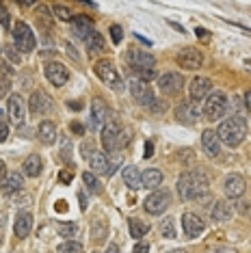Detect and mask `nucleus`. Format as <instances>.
Wrapping results in <instances>:
<instances>
[{
  "label": "nucleus",
  "instance_id": "49",
  "mask_svg": "<svg viewBox=\"0 0 251 253\" xmlns=\"http://www.w3.org/2000/svg\"><path fill=\"white\" fill-rule=\"evenodd\" d=\"M78 199H81V210L84 212V210H87V197H84V193L78 195Z\"/></svg>",
  "mask_w": 251,
  "mask_h": 253
},
{
  "label": "nucleus",
  "instance_id": "60",
  "mask_svg": "<svg viewBox=\"0 0 251 253\" xmlns=\"http://www.w3.org/2000/svg\"><path fill=\"white\" fill-rule=\"evenodd\" d=\"M0 54H2V48H0Z\"/></svg>",
  "mask_w": 251,
  "mask_h": 253
},
{
  "label": "nucleus",
  "instance_id": "40",
  "mask_svg": "<svg viewBox=\"0 0 251 253\" xmlns=\"http://www.w3.org/2000/svg\"><path fill=\"white\" fill-rule=\"evenodd\" d=\"M15 50H18V48H15V45H4V52L9 54V59L18 63V61L22 59V54H18V52H15Z\"/></svg>",
  "mask_w": 251,
  "mask_h": 253
},
{
  "label": "nucleus",
  "instance_id": "37",
  "mask_svg": "<svg viewBox=\"0 0 251 253\" xmlns=\"http://www.w3.org/2000/svg\"><path fill=\"white\" fill-rule=\"evenodd\" d=\"M52 13H54V18H59L61 22H70L74 18V13L67 7H63V4H56V7L52 9Z\"/></svg>",
  "mask_w": 251,
  "mask_h": 253
},
{
  "label": "nucleus",
  "instance_id": "1",
  "mask_svg": "<svg viewBox=\"0 0 251 253\" xmlns=\"http://www.w3.org/2000/svg\"><path fill=\"white\" fill-rule=\"evenodd\" d=\"M210 191V182L204 171H184L178 177V195L184 201H193V199H202L206 197Z\"/></svg>",
  "mask_w": 251,
  "mask_h": 253
},
{
  "label": "nucleus",
  "instance_id": "29",
  "mask_svg": "<svg viewBox=\"0 0 251 253\" xmlns=\"http://www.w3.org/2000/svg\"><path fill=\"white\" fill-rule=\"evenodd\" d=\"M108 236V223L102 216L95 218V223H91V238L93 243H104Z\"/></svg>",
  "mask_w": 251,
  "mask_h": 253
},
{
  "label": "nucleus",
  "instance_id": "15",
  "mask_svg": "<svg viewBox=\"0 0 251 253\" xmlns=\"http://www.w3.org/2000/svg\"><path fill=\"white\" fill-rule=\"evenodd\" d=\"M204 63V56L195 48H182L178 52V65L182 70H199Z\"/></svg>",
  "mask_w": 251,
  "mask_h": 253
},
{
  "label": "nucleus",
  "instance_id": "54",
  "mask_svg": "<svg viewBox=\"0 0 251 253\" xmlns=\"http://www.w3.org/2000/svg\"><path fill=\"white\" fill-rule=\"evenodd\" d=\"M104 253H119V247L117 245H108V249Z\"/></svg>",
  "mask_w": 251,
  "mask_h": 253
},
{
  "label": "nucleus",
  "instance_id": "16",
  "mask_svg": "<svg viewBox=\"0 0 251 253\" xmlns=\"http://www.w3.org/2000/svg\"><path fill=\"white\" fill-rule=\"evenodd\" d=\"M182 227H184V234L188 238H197V236L206 229V223H204V218L195 214V212H184V214H182Z\"/></svg>",
  "mask_w": 251,
  "mask_h": 253
},
{
  "label": "nucleus",
  "instance_id": "39",
  "mask_svg": "<svg viewBox=\"0 0 251 253\" xmlns=\"http://www.w3.org/2000/svg\"><path fill=\"white\" fill-rule=\"evenodd\" d=\"M122 37H124L122 26L113 24V26H111V39H113V43H122Z\"/></svg>",
  "mask_w": 251,
  "mask_h": 253
},
{
  "label": "nucleus",
  "instance_id": "25",
  "mask_svg": "<svg viewBox=\"0 0 251 253\" xmlns=\"http://www.w3.org/2000/svg\"><path fill=\"white\" fill-rule=\"evenodd\" d=\"M122 175H124V182H126V186L128 188H132V191H139L141 186H143V180H141V171L136 169V167H124L122 169Z\"/></svg>",
  "mask_w": 251,
  "mask_h": 253
},
{
  "label": "nucleus",
  "instance_id": "31",
  "mask_svg": "<svg viewBox=\"0 0 251 253\" xmlns=\"http://www.w3.org/2000/svg\"><path fill=\"white\" fill-rule=\"evenodd\" d=\"M128 227H130V236H132V238H143V236L150 232V225H147L145 221H141V218H130Z\"/></svg>",
  "mask_w": 251,
  "mask_h": 253
},
{
  "label": "nucleus",
  "instance_id": "58",
  "mask_svg": "<svg viewBox=\"0 0 251 253\" xmlns=\"http://www.w3.org/2000/svg\"><path fill=\"white\" fill-rule=\"evenodd\" d=\"M167 253H186L184 249H173V251H167Z\"/></svg>",
  "mask_w": 251,
  "mask_h": 253
},
{
  "label": "nucleus",
  "instance_id": "55",
  "mask_svg": "<svg viewBox=\"0 0 251 253\" xmlns=\"http://www.w3.org/2000/svg\"><path fill=\"white\" fill-rule=\"evenodd\" d=\"M67 50H70V56H72V59H78V54H76V48H72V43H67Z\"/></svg>",
  "mask_w": 251,
  "mask_h": 253
},
{
  "label": "nucleus",
  "instance_id": "48",
  "mask_svg": "<svg viewBox=\"0 0 251 253\" xmlns=\"http://www.w3.org/2000/svg\"><path fill=\"white\" fill-rule=\"evenodd\" d=\"M9 173H7V165H4V160H0V182L4 180Z\"/></svg>",
  "mask_w": 251,
  "mask_h": 253
},
{
  "label": "nucleus",
  "instance_id": "57",
  "mask_svg": "<svg viewBox=\"0 0 251 253\" xmlns=\"http://www.w3.org/2000/svg\"><path fill=\"white\" fill-rule=\"evenodd\" d=\"M214 253H238V251H234V249H219V251H214Z\"/></svg>",
  "mask_w": 251,
  "mask_h": 253
},
{
  "label": "nucleus",
  "instance_id": "36",
  "mask_svg": "<svg viewBox=\"0 0 251 253\" xmlns=\"http://www.w3.org/2000/svg\"><path fill=\"white\" fill-rule=\"evenodd\" d=\"M59 253H83V245L78 240H65L59 245Z\"/></svg>",
  "mask_w": 251,
  "mask_h": 253
},
{
  "label": "nucleus",
  "instance_id": "35",
  "mask_svg": "<svg viewBox=\"0 0 251 253\" xmlns=\"http://www.w3.org/2000/svg\"><path fill=\"white\" fill-rule=\"evenodd\" d=\"M161 236H165V238H175V236H178L173 218H163V223H161Z\"/></svg>",
  "mask_w": 251,
  "mask_h": 253
},
{
  "label": "nucleus",
  "instance_id": "12",
  "mask_svg": "<svg viewBox=\"0 0 251 253\" xmlns=\"http://www.w3.org/2000/svg\"><path fill=\"white\" fill-rule=\"evenodd\" d=\"M108 124V108H106V104L100 100H93L91 102V119H89V128L91 130H102L104 126Z\"/></svg>",
  "mask_w": 251,
  "mask_h": 253
},
{
  "label": "nucleus",
  "instance_id": "38",
  "mask_svg": "<svg viewBox=\"0 0 251 253\" xmlns=\"http://www.w3.org/2000/svg\"><path fill=\"white\" fill-rule=\"evenodd\" d=\"M81 154H83V158H91V154H95V145H93V141H84L83 145H81Z\"/></svg>",
  "mask_w": 251,
  "mask_h": 253
},
{
  "label": "nucleus",
  "instance_id": "56",
  "mask_svg": "<svg viewBox=\"0 0 251 253\" xmlns=\"http://www.w3.org/2000/svg\"><path fill=\"white\" fill-rule=\"evenodd\" d=\"M67 106H70L72 111H81V108H83V104H81V102H76V104H74V102H70V104H67Z\"/></svg>",
  "mask_w": 251,
  "mask_h": 253
},
{
  "label": "nucleus",
  "instance_id": "17",
  "mask_svg": "<svg viewBox=\"0 0 251 253\" xmlns=\"http://www.w3.org/2000/svg\"><path fill=\"white\" fill-rule=\"evenodd\" d=\"M210 91H212V83L206 78V76H195L191 80V84H188V93H191V100H206L210 95Z\"/></svg>",
  "mask_w": 251,
  "mask_h": 253
},
{
  "label": "nucleus",
  "instance_id": "50",
  "mask_svg": "<svg viewBox=\"0 0 251 253\" xmlns=\"http://www.w3.org/2000/svg\"><path fill=\"white\" fill-rule=\"evenodd\" d=\"M245 106H247V111L251 113V91H247V93H245Z\"/></svg>",
  "mask_w": 251,
  "mask_h": 253
},
{
  "label": "nucleus",
  "instance_id": "14",
  "mask_svg": "<svg viewBox=\"0 0 251 253\" xmlns=\"http://www.w3.org/2000/svg\"><path fill=\"white\" fill-rule=\"evenodd\" d=\"M28 111L33 115H45L52 111V97H50L45 91H35V93L31 95V100H28Z\"/></svg>",
  "mask_w": 251,
  "mask_h": 253
},
{
  "label": "nucleus",
  "instance_id": "20",
  "mask_svg": "<svg viewBox=\"0 0 251 253\" xmlns=\"http://www.w3.org/2000/svg\"><path fill=\"white\" fill-rule=\"evenodd\" d=\"M245 191H247V182H245L241 175L234 173L225 180V195L230 199H241L245 195Z\"/></svg>",
  "mask_w": 251,
  "mask_h": 253
},
{
  "label": "nucleus",
  "instance_id": "27",
  "mask_svg": "<svg viewBox=\"0 0 251 253\" xmlns=\"http://www.w3.org/2000/svg\"><path fill=\"white\" fill-rule=\"evenodd\" d=\"M210 216H212V221H216V223L230 221V216H232V206L227 204V201H214V206L210 208Z\"/></svg>",
  "mask_w": 251,
  "mask_h": 253
},
{
  "label": "nucleus",
  "instance_id": "11",
  "mask_svg": "<svg viewBox=\"0 0 251 253\" xmlns=\"http://www.w3.org/2000/svg\"><path fill=\"white\" fill-rule=\"evenodd\" d=\"M182 87H184V78L182 74H175V72H169V74H163L158 78V89H161L163 95H178Z\"/></svg>",
  "mask_w": 251,
  "mask_h": 253
},
{
  "label": "nucleus",
  "instance_id": "30",
  "mask_svg": "<svg viewBox=\"0 0 251 253\" xmlns=\"http://www.w3.org/2000/svg\"><path fill=\"white\" fill-rule=\"evenodd\" d=\"M141 180H143L145 188H158L163 184V173L158 169H145L143 175H141Z\"/></svg>",
  "mask_w": 251,
  "mask_h": 253
},
{
  "label": "nucleus",
  "instance_id": "9",
  "mask_svg": "<svg viewBox=\"0 0 251 253\" xmlns=\"http://www.w3.org/2000/svg\"><path fill=\"white\" fill-rule=\"evenodd\" d=\"M93 72H95V76H98L102 83L111 84L113 89L122 87V78H119L115 65H113L111 61H98V63H95V67H93Z\"/></svg>",
  "mask_w": 251,
  "mask_h": 253
},
{
  "label": "nucleus",
  "instance_id": "23",
  "mask_svg": "<svg viewBox=\"0 0 251 253\" xmlns=\"http://www.w3.org/2000/svg\"><path fill=\"white\" fill-rule=\"evenodd\" d=\"M202 145L206 149V154L210 158H216L221 154V141L219 136H216L214 130H204L202 132Z\"/></svg>",
  "mask_w": 251,
  "mask_h": 253
},
{
  "label": "nucleus",
  "instance_id": "10",
  "mask_svg": "<svg viewBox=\"0 0 251 253\" xmlns=\"http://www.w3.org/2000/svg\"><path fill=\"white\" fill-rule=\"evenodd\" d=\"M7 113H9V119L15 126H22L26 122V102H24V97H22L20 93H11L9 95Z\"/></svg>",
  "mask_w": 251,
  "mask_h": 253
},
{
  "label": "nucleus",
  "instance_id": "46",
  "mask_svg": "<svg viewBox=\"0 0 251 253\" xmlns=\"http://www.w3.org/2000/svg\"><path fill=\"white\" fill-rule=\"evenodd\" d=\"M147 251H150V245H147V243H136L134 253H147Z\"/></svg>",
  "mask_w": 251,
  "mask_h": 253
},
{
  "label": "nucleus",
  "instance_id": "13",
  "mask_svg": "<svg viewBox=\"0 0 251 253\" xmlns=\"http://www.w3.org/2000/svg\"><path fill=\"white\" fill-rule=\"evenodd\" d=\"M199 115H202V111H199V106L195 102H180L178 108H175V119L182 124H186V126L197 124Z\"/></svg>",
  "mask_w": 251,
  "mask_h": 253
},
{
  "label": "nucleus",
  "instance_id": "43",
  "mask_svg": "<svg viewBox=\"0 0 251 253\" xmlns=\"http://www.w3.org/2000/svg\"><path fill=\"white\" fill-rule=\"evenodd\" d=\"M119 167V156H113L111 160H108V177H111L113 173H115V169Z\"/></svg>",
  "mask_w": 251,
  "mask_h": 253
},
{
  "label": "nucleus",
  "instance_id": "44",
  "mask_svg": "<svg viewBox=\"0 0 251 253\" xmlns=\"http://www.w3.org/2000/svg\"><path fill=\"white\" fill-rule=\"evenodd\" d=\"M9 139V126L4 122H0V143H4Z\"/></svg>",
  "mask_w": 251,
  "mask_h": 253
},
{
  "label": "nucleus",
  "instance_id": "26",
  "mask_svg": "<svg viewBox=\"0 0 251 253\" xmlns=\"http://www.w3.org/2000/svg\"><path fill=\"white\" fill-rule=\"evenodd\" d=\"M89 165H91V173H95V175H108V156H106L104 152L91 154Z\"/></svg>",
  "mask_w": 251,
  "mask_h": 253
},
{
  "label": "nucleus",
  "instance_id": "59",
  "mask_svg": "<svg viewBox=\"0 0 251 253\" xmlns=\"http://www.w3.org/2000/svg\"><path fill=\"white\" fill-rule=\"evenodd\" d=\"M0 245H2V227H0Z\"/></svg>",
  "mask_w": 251,
  "mask_h": 253
},
{
  "label": "nucleus",
  "instance_id": "3",
  "mask_svg": "<svg viewBox=\"0 0 251 253\" xmlns=\"http://www.w3.org/2000/svg\"><path fill=\"white\" fill-rule=\"evenodd\" d=\"M130 136H128V130H124L117 122H108L104 128H102V145L108 154L117 152V149H124L128 145Z\"/></svg>",
  "mask_w": 251,
  "mask_h": 253
},
{
  "label": "nucleus",
  "instance_id": "6",
  "mask_svg": "<svg viewBox=\"0 0 251 253\" xmlns=\"http://www.w3.org/2000/svg\"><path fill=\"white\" fill-rule=\"evenodd\" d=\"M126 61H128V65L132 67L134 74L152 72L154 65H156V59H154L150 52H145V50H139V48L128 50V56H126Z\"/></svg>",
  "mask_w": 251,
  "mask_h": 253
},
{
  "label": "nucleus",
  "instance_id": "42",
  "mask_svg": "<svg viewBox=\"0 0 251 253\" xmlns=\"http://www.w3.org/2000/svg\"><path fill=\"white\" fill-rule=\"evenodd\" d=\"M9 89H11V83L7 78H0V97H4L9 93Z\"/></svg>",
  "mask_w": 251,
  "mask_h": 253
},
{
  "label": "nucleus",
  "instance_id": "5",
  "mask_svg": "<svg viewBox=\"0 0 251 253\" xmlns=\"http://www.w3.org/2000/svg\"><path fill=\"white\" fill-rule=\"evenodd\" d=\"M13 45L20 50V54H28L35 50L37 45V39H35V33L31 31V26L26 22H18L13 28Z\"/></svg>",
  "mask_w": 251,
  "mask_h": 253
},
{
  "label": "nucleus",
  "instance_id": "51",
  "mask_svg": "<svg viewBox=\"0 0 251 253\" xmlns=\"http://www.w3.org/2000/svg\"><path fill=\"white\" fill-rule=\"evenodd\" d=\"M70 180H72V173H70V171H63V173H61V182H63V184H67Z\"/></svg>",
  "mask_w": 251,
  "mask_h": 253
},
{
  "label": "nucleus",
  "instance_id": "7",
  "mask_svg": "<svg viewBox=\"0 0 251 253\" xmlns=\"http://www.w3.org/2000/svg\"><path fill=\"white\" fill-rule=\"evenodd\" d=\"M169 206H171V195H169V191H154L150 197L143 201L145 212H147V214H154V216L163 214V212L167 210Z\"/></svg>",
  "mask_w": 251,
  "mask_h": 253
},
{
  "label": "nucleus",
  "instance_id": "21",
  "mask_svg": "<svg viewBox=\"0 0 251 253\" xmlns=\"http://www.w3.org/2000/svg\"><path fill=\"white\" fill-rule=\"evenodd\" d=\"M13 232H15V236H18L20 240L28 238V234L33 232V214L31 212H20V214L15 216Z\"/></svg>",
  "mask_w": 251,
  "mask_h": 253
},
{
  "label": "nucleus",
  "instance_id": "24",
  "mask_svg": "<svg viewBox=\"0 0 251 253\" xmlns=\"http://www.w3.org/2000/svg\"><path fill=\"white\" fill-rule=\"evenodd\" d=\"M72 33H74V37H78V39H87L91 33H93V22H91L89 15H76V18H74Z\"/></svg>",
  "mask_w": 251,
  "mask_h": 253
},
{
  "label": "nucleus",
  "instance_id": "18",
  "mask_svg": "<svg viewBox=\"0 0 251 253\" xmlns=\"http://www.w3.org/2000/svg\"><path fill=\"white\" fill-rule=\"evenodd\" d=\"M45 78H48L54 87H63V84L70 80V72H67V67L63 65V63L52 61L45 65Z\"/></svg>",
  "mask_w": 251,
  "mask_h": 253
},
{
  "label": "nucleus",
  "instance_id": "47",
  "mask_svg": "<svg viewBox=\"0 0 251 253\" xmlns=\"http://www.w3.org/2000/svg\"><path fill=\"white\" fill-rule=\"evenodd\" d=\"M152 152H154V145H152V141H147V143H145V154H143V156H145V158H152V156H154Z\"/></svg>",
  "mask_w": 251,
  "mask_h": 253
},
{
  "label": "nucleus",
  "instance_id": "53",
  "mask_svg": "<svg viewBox=\"0 0 251 253\" xmlns=\"http://www.w3.org/2000/svg\"><path fill=\"white\" fill-rule=\"evenodd\" d=\"M195 33H197V35L202 37V39H206V37H208V31H206V28H197Z\"/></svg>",
  "mask_w": 251,
  "mask_h": 253
},
{
  "label": "nucleus",
  "instance_id": "32",
  "mask_svg": "<svg viewBox=\"0 0 251 253\" xmlns=\"http://www.w3.org/2000/svg\"><path fill=\"white\" fill-rule=\"evenodd\" d=\"M83 182H84V186H87L93 195H100L102 193V184H100V180H98V175H95V173H91V171H84V173H83Z\"/></svg>",
  "mask_w": 251,
  "mask_h": 253
},
{
  "label": "nucleus",
  "instance_id": "41",
  "mask_svg": "<svg viewBox=\"0 0 251 253\" xmlns=\"http://www.w3.org/2000/svg\"><path fill=\"white\" fill-rule=\"evenodd\" d=\"M70 130H72L76 136H83V134H84V126L78 124V122H72V124H70Z\"/></svg>",
  "mask_w": 251,
  "mask_h": 253
},
{
  "label": "nucleus",
  "instance_id": "34",
  "mask_svg": "<svg viewBox=\"0 0 251 253\" xmlns=\"http://www.w3.org/2000/svg\"><path fill=\"white\" fill-rule=\"evenodd\" d=\"M56 234L67 240H74V236L78 234V223H59L56 225Z\"/></svg>",
  "mask_w": 251,
  "mask_h": 253
},
{
  "label": "nucleus",
  "instance_id": "4",
  "mask_svg": "<svg viewBox=\"0 0 251 253\" xmlns=\"http://www.w3.org/2000/svg\"><path fill=\"white\" fill-rule=\"evenodd\" d=\"M227 95L223 91H210V95L206 97V102H204V115H206V119L210 122H214V119H221L227 111Z\"/></svg>",
  "mask_w": 251,
  "mask_h": 253
},
{
  "label": "nucleus",
  "instance_id": "52",
  "mask_svg": "<svg viewBox=\"0 0 251 253\" xmlns=\"http://www.w3.org/2000/svg\"><path fill=\"white\" fill-rule=\"evenodd\" d=\"M236 206H238V208H236L238 212H249V206H247V204H243V201H238Z\"/></svg>",
  "mask_w": 251,
  "mask_h": 253
},
{
  "label": "nucleus",
  "instance_id": "22",
  "mask_svg": "<svg viewBox=\"0 0 251 253\" xmlns=\"http://www.w3.org/2000/svg\"><path fill=\"white\" fill-rule=\"evenodd\" d=\"M0 188H2L4 195L22 193V188H24V177H22V173H18V171H11V173L0 182Z\"/></svg>",
  "mask_w": 251,
  "mask_h": 253
},
{
  "label": "nucleus",
  "instance_id": "28",
  "mask_svg": "<svg viewBox=\"0 0 251 253\" xmlns=\"http://www.w3.org/2000/svg\"><path fill=\"white\" fill-rule=\"evenodd\" d=\"M43 169V163L42 158H39V154H31L26 160H24V175L26 177H39Z\"/></svg>",
  "mask_w": 251,
  "mask_h": 253
},
{
  "label": "nucleus",
  "instance_id": "19",
  "mask_svg": "<svg viewBox=\"0 0 251 253\" xmlns=\"http://www.w3.org/2000/svg\"><path fill=\"white\" fill-rule=\"evenodd\" d=\"M37 139L43 143V145H54L56 139H59V130H56V124H52L50 119H43L37 128Z\"/></svg>",
  "mask_w": 251,
  "mask_h": 253
},
{
  "label": "nucleus",
  "instance_id": "8",
  "mask_svg": "<svg viewBox=\"0 0 251 253\" xmlns=\"http://www.w3.org/2000/svg\"><path fill=\"white\" fill-rule=\"evenodd\" d=\"M130 93H132V97L139 102L141 106H152L154 102H156L154 100L152 87L141 78H130Z\"/></svg>",
  "mask_w": 251,
  "mask_h": 253
},
{
  "label": "nucleus",
  "instance_id": "45",
  "mask_svg": "<svg viewBox=\"0 0 251 253\" xmlns=\"http://www.w3.org/2000/svg\"><path fill=\"white\" fill-rule=\"evenodd\" d=\"M0 24L4 28H9V13H7V9H2V7H0Z\"/></svg>",
  "mask_w": 251,
  "mask_h": 253
},
{
  "label": "nucleus",
  "instance_id": "2",
  "mask_svg": "<svg viewBox=\"0 0 251 253\" xmlns=\"http://www.w3.org/2000/svg\"><path fill=\"white\" fill-rule=\"evenodd\" d=\"M216 136H219V141L225 143V145L238 147L245 141V136H247V122H245L243 117H238V115L225 119V122H221L219 130H216Z\"/></svg>",
  "mask_w": 251,
  "mask_h": 253
},
{
  "label": "nucleus",
  "instance_id": "33",
  "mask_svg": "<svg viewBox=\"0 0 251 253\" xmlns=\"http://www.w3.org/2000/svg\"><path fill=\"white\" fill-rule=\"evenodd\" d=\"M84 42H87V48L91 50V52H102V50H104V37H102L98 31L91 33Z\"/></svg>",
  "mask_w": 251,
  "mask_h": 253
}]
</instances>
